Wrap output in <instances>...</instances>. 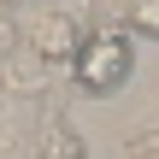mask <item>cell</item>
<instances>
[{"label": "cell", "mask_w": 159, "mask_h": 159, "mask_svg": "<svg viewBox=\"0 0 159 159\" xmlns=\"http://www.w3.org/2000/svg\"><path fill=\"white\" fill-rule=\"evenodd\" d=\"M53 6H59V0H53Z\"/></svg>", "instance_id": "obj_6"}, {"label": "cell", "mask_w": 159, "mask_h": 159, "mask_svg": "<svg viewBox=\"0 0 159 159\" xmlns=\"http://www.w3.org/2000/svg\"><path fill=\"white\" fill-rule=\"evenodd\" d=\"M124 24L136 41H159V0H130L124 6Z\"/></svg>", "instance_id": "obj_4"}, {"label": "cell", "mask_w": 159, "mask_h": 159, "mask_svg": "<svg viewBox=\"0 0 159 159\" xmlns=\"http://www.w3.org/2000/svg\"><path fill=\"white\" fill-rule=\"evenodd\" d=\"M35 159H89L83 136H77V124H71L65 112H53V118H47V130H41V153H35Z\"/></svg>", "instance_id": "obj_3"}, {"label": "cell", "mask_w": 159, "mask_h": 159, "mask_svg": "<svg viewBox=\"0 0 159 159\" xmlns=\"http://www.w3.org/2000/svg\"><path fill=\"white\" fill-rule=\"evenodd\" d=\"M130 71H136V35H130V24H94V30L83 35L77 59H71V83H77L89 100L118 94V89L130 83Z\"/></svg>", "instance_id": "obj_1"}, {"label": "cell", "mask_w": 159, "mask_h": 159, "mask_svg": "<svg viewBox=\"0 0 159 159\" xmlns=\"http://www.w3.org/2000/svg\"><path fill=\"white\" fill-rule=\"evenodd\" d=\"M83 35H89V30H77V18H71L65 6L41 0V6L24 18V35H18V47H24V53H30L41 71H65V65L77 59Z\"/></svg>", "instance_id": "obj_2"}, {"label": "cell", "mask_w": 159, "mask_h": 159, "mask_svg": "<svg viewBox=\"0 0 159 159\" xmlns=\"http://www.w3.org/2000/svg\"><path fill=\"white\" fill-rule=\"evenodd\" d=\"M124 159H159V124H142V130L124 142Z\"/></svg>", "instance_id": "obj_5"}]
</instances>
